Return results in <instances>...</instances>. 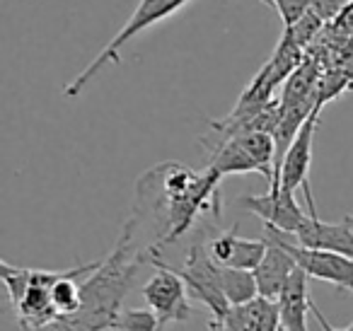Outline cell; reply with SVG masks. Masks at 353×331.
<instances>
[{
    "mask_svg": "<svg viewBox=\"0 0 353 331\" xmlns=\"http://www.w3.org/2000/svg\"><path fill=\"white\" fill-rule=\"evenodd\" d=\"M312 314L317 317V321H319V324H322V329H324V331H353V324H348L346 329H334V326L329 324L327 319H324V314H322V312H319V310H314Z\"/></svg>",
    "mask_w": 353,
    "mask_h": 331,
    "instance_id": "d6986e66",
    "label": "cell"
},
{
    "mask_svg": "<svg viewBox=\"0 0 353 331\" xmlns=\"http://www.w3.org/2000/svg\"><path fill=\"white\" fill-rule=\"evenodd\" d=\"M206 247H208V254H211L213 261H216L218 266L247 268V271H254L266 254L264 239L240 237L235 228L225 230V232H221L213 239H208Z\"/></svg>",
    "mask_w": 353,
    "mask_h": 331,
    "instance_id": "9c48e42d",
    "label": "cell"
},
{
    "mask_svg": "<svg viewBox=\"0 0 353 331\" xmlns=\"http://www.w3.org/2000/svg\"><path fill=\"white\" fill-rule=\"evenodd\" d=\"M150 266H155V273L143 285V300H145L148 310L155 312L160 326H167L172 321H187L192 317L187 283L176 273V268L162 261L157 247H150Z\"/></svg>",
    "mask_w": 353,
    "mask_h": 331,
    "instance_id": "5b68a950",
    "label": "cell"
},
{
    "mask_svg": "<svg viewBox=\"0 0 353 331\" xmlns=\"http://www.w3.org/2000/svg\"><path fill=\"white\" fill-rule=\"evenodd\" d=\"M221 283H223V292H225L230 307L245 305V302L259 297V288H256L254 271L221 266Z\"/></svg>",
    "mask_w": 353,
    "mask_h": 331,
    "instance_id": "5bb4252c",
    "label": "cell"
},
{
    "mask_svg": "<svg viewBox=\"0 0 353 331\" xmlns=\"http://www.w3.org/2000/svg\"><path fill=\"white\" fill-rule=\"evenodd\" d=\"M336 25L346 27V30H348V27H351V30H353V3H351V6H348V8H346V10H343V12H341V15H339Z\"/></svg>",
    "mask_w": 353,
    "mask_h": 331,
    "instance_id": "ac0fdd59",
    "label": "cell"
},
{
    "mask_svg": "<svg viewBox=\"0 0 353 331\" xmlns=\"http://www.w3.org/2000/svg\"><path fill=\"white\" fill-rule=\"evenodd\" d=\"M261 239L269 244H279V247H283L285 252H290V257L295 259L298 268H303L310 278L332 283V285L339 288V290L353 292V259L351 257H343V254H336V252H327V249L303 247L298 234L283 232V230L271 228V225H264V237Z\"/></svg>",
    "mask_w": 353,
    "mask_h": 331,
    "instance_id": "277c9868",
    "label": "cell"
},
{
    "mask_svg": "<svg viewBox=\"0 0 353 331\" xmlns=\"http://www.w3.org/2000/svg\"><path fill=\"white\" fill-rule=\"evenodd\" d=\"M176 273L187 283L189 295L201 302V305L211 312L213 319H225V314L230 312V302H228L225 292H223L221 266H218L211 254H208V247H206V242H203V237H199L196 242L189 247L187 259H184L182 266L176 268Z\"/></svg>",
    "mask_w": 353,
    "mask_h": 331,
    "instance_id": "8992f818",
    "label": "cell"
},
{
    "mask_svg": "<svg viewBox=\"0 0 353 331\" xmlns=\"http://www.w3.org/2000/svg\"><path fill=\"white\" fill-rule=\"evenodd\" d=\"M319 109L322 104L314 107V112L310 114V119L303 123V128L298 131L295 141L290 143V148L285 150L283 160H281L279 170L274 172V179L279 181L281 189H288L295 194V189L305 191V201L310 205V215H317V205H314V196L310 189V165H312V143H314V131H317L319 121Z\"/></svg>",
    "mask_w": 353,
    "mask_h": 331,
    "instance_id": "52a82bcc",
    "label": "cell"
},
{
    "mask_svg": "<svg viewBox=\"0 0 353 331\" xmlns=\"http://www.w3.org/2000/svg\"><path fill=\"white\" fill-rule=\"evenodd\" d=\"M295 234L303 247L327 249L353 259V215L343 218L341 223H324L319 215H307Z\"/></svg>",
    "mask_w": 353,
    "mask_h": 331,
    "instance_id": "30bf717a",
    "label": "cell"
},
{
    "mask_svg": "<svg viewBox=\"0 0 353 331\" xmlns=\"http://www.w3.org/2000/svg\"><path fill=\"white\" fill-rule=\"evenodd\" d=\"M189 3H192V0H141V3L136 6V10L128 15L126 25L117 32V37H114V39L109 41V44L104 46L97 56H94L92 63H90L83 73H78L68 85H65V90H63L65 97H78V94L83 92L90 83H92L94 75L102 73L107 66L119 63V61H121L119 51H121L123 46L133 39V37H138L141 32L150 30L152 25L167 20V17H172L174 12L182 10L184 6H189Z\"/></svg>",
    "mask_w": 353,
    "mask_h": 331,
    "instance_id": "3957f363",
    "label": "cell"
},
{
    "mask_svg": "<svg viewBox=\"0 0 353 331\" xmlns=\"http://www.w3.org/2000/svg\"><path fill=\"white\" fill-rule=\"evenodd\" d=\"M114 331H165L152 310H121Z\"/></svg>",
    "mask_w": 353,
    "mask_h": 331,
    "instance_id": "9a60e30c",
    "label": "cell"
},
{
    "mask_svg": "<svg viewBox=\"0 0 353 331\" xmlns=\"http://www.w3.org/2000/svg\"><path fill=\"white\" fill-rule=\"evenodd\" d=\"M310 281L312 278L303 268H295L290 281L285 283L283 292L276 300L281 310V331H310L307 314L317 310L310 297Z\"/></svg>",
    "mask_w": 353,
    "mask_h": 331,
    "instance_id": "8fae6325",
    "label": "cell"
},
{
    "mask_svg": "<svg viewBox=\"0 0 353 331\" xmlns=\"http://www.w3.org/2000/svg\"><path fill=\"white\" fill-rule=\"evenodd\" d=\"M136 220H126L114 249L99 268L83 281V302L70 317H59L44 331H114L123 297L131 290L138 271L150 263V247H136Z\"/></svg>",
    "mask_w": 353,
    "mask_h": 331,
    "instance_id": "7a4b0ae2",
    "label": "cell"
},
{
    "mask_svg": "<svg viewBox=\"0 0 353 331\" xmlns=\"http://www.w3.org/2000/svg\"><path fill=\"white\" fill-rule=\"evenodd\" d=\"M298 268L295 259L290 257V252H285L279 244L266 242V254L259 261V266L254 268L256 288H259V297L266 300H279L283 292L285 283L290 281L293 271Z\"/></svg>",
    "mask_w": 353,
    "mask_h": 331,
    "instance_id": "7c38bea8",
    "label": "cell"
},
{
    "mask_svg": "<svg viewBox=\"0 0 353 331\" xmlns=\"http://www.w3.org/2000/svg\"><path fill=\"white\" fill-rule=\"evenodd\" d=\"M269 3H274V0H269Z\"/></svg>",
    "mask_w": 353,
    "mask_h": 331,
    "instance_id": "44dd1931",
    "label": "cell"
},
{
    "mask_svg": "<svg viewBox=\"0 0 353 331\" xmlns=\"http://www.w3.org/2000/svg\"><path fill=\"white\" fill-rule=\"evenodd\" d=\"M225 317L235 321L242 331H281L279 302L266 297H254L245 305L230 307Z\"/></svg>",
    "mask_w": 353,
    "mask_h": 331,
    "instance_id": "4fadbf2b",
    "label": "cell"
},
{
    "mask_svg": "<svg viewBox=\"0 0 353 331\" xmlns=\"http://www.w3.org/2000/svg\"><path fill=\"white\" fill-rule=\"evenodd\" d=\"M208 331H225V326H223V319H213L208 321Z\"/></svg>",
    "mask_w": 353,
    "mask_h": 331,
    "instance_id": "ffe728a7",
    "label": "cell"
},
{
    "mask_svg": "<svg viewBox=\"0 0 353 331\" xmlns=\"http://www.w3.org/2000/svg\"><path fill=\"white\" fill-rule=\"evenodd\" d=\"M240 203L247 205V210H252L254 215H259L264 225L279 228L283 232L295 234L300 230V225L307 220L305 210L295 201V194L288 189H281L279 181H271L269 191L261 196H242Z\"/></svg>",
    "mask_w": 353,
    "mask_h": 331,
    "instance_id": "ba28073f",
    "label": "cell"
},
{
    "mask_svg": "<svg viewBox=\"0 0 353 331\" xmlns=\"http://www.w3.org/2000/svg\"><path fill=\"white\" fill-rule=\"evenodd\" d=\"M276 10H279L283 27H295L310 10H312V0H274Z\"/></svg>",
    "mask_w": 353,
    "mask_h": 331,
    "instance_id": "2e32d148",
    "label": "cell"
},
{
    "mask_svg": "<svg viewBox=\"0 0 353 331\" xmlns=\"http://www.w3.org/2000/svg\"><path fill=\"white\" fill-rule=\"evenodd\" d=\"M351 3L353 0H312V10L327 22V20H332V17L341 15Z\"/></svg>",
    "mask_w": 353,
    "mask_h": 331,
    "instance_id": "e0dca14e",
    "label": "cell"
},
{
    "mask_svg": "<svg viewBox=\"0 0 353 331\" xmlns=\"http://www.w3.org/2000/svg\"><path fill=\"white\" fill-rule=\"evenodd\" d=\"M221 177L213 170L194 172L179 162H162L150 167L136 184V205L133 215L138 225L145 218L160 225V237L152 247L162 249L194 228L203 213L221 218L218 199Z\"/></svg>",
    "mask_w": 353,
    "mask_h": 331,
    "instance_id": "6da1fadb",
    "label": "cell"
}]
</instances>
